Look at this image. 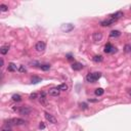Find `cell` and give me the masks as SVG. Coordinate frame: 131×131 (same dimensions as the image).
I'll return each mask as SVG.
<instances>
[{"instance_id":"cell-1","label":"cell","mask_w":131,"mask_h":131,"mask_svg":"<svg viewBox=\"0 0 131 131\" xmlns=\"http://www.w3.org/2000/svg\"><path fill=\"white\" fill-rule=\"evenodd\" d=\"M101 77V73H98V72L89 73V74L86 76V81L89 82V83H95Z\"/></svg>"},{"instance_id":"cell-2","label":"cell","mask_w":131,"mask_h":131,"mask_svg":"<svg viewBox=\"0 0 131 131\" xmlns=\"http://www.w3.org/2000/svg\"><path fill=\"white\" fill-rule=\"evenodd\" d=\"M25 123V120L20 118H13L6 121V125H8V126H19V125H24Z\"/></svg>"},{"instance_id":"cell-3","label":"cell","mask_w":131,"mask_h":131,"mask_svg":"<svg viewBox=\"0 0 131 131\" xmlns=\"http://www.w3.org/2000/svg\"><path fill=\"white\" fill-rule=\"evenodd\" d=\"M35 48L38 52H43L46 48V44H45V42H43V41H39V42L36 43Z\"/></svg>"},{"instance_id":"cell-4","label":"cell","mask_w":131,"mask_h":131,"mask_svg":"<svg viewBox=\"0 0 131 131\" xmlns=\"http://www.w3.org/2000/svg\"><path fill=\"white\" fill-rule=\"evenodd\" d=\"M31 110L28 106H23V107H20V110H19V113L20 114V115H23V116H27V115H29L30 113H31Z\"/></svg>"},{"instance_id":"cell-5","label":"cell","mask_w":131,"mask_h":131,"mask_svg":"<svg viewBox=\"0 0 131 131\" xmlns=\"http://www.w3.org/2000/svg\"><path fill=\"white\" fill-rule=\"evenodd\" d=\"M117 51V48L115 46H113L111 43H108L104 46V52L106 53H114V52Z\"/></svg>"},{"instance_id":"cell-6","label":"cell","mask_w":131,"mask_h":131,"mask_svg":"<svg viewBox=\"0 0 131 131\" xmlns=\"http://www.w3.org/2000/svg\"><path fill=\"white\" fill-rule=\"evenodd\" d=\"M44 116H45V119H46V120H47V121H48L49 123H51V124H56V123H57V120H56V118H55L54 116H52V115H50L49 113L45 112Z\"/></svg>"},{"instance_id":"cell-7","label":"cell","mask_w":131,"mask_h":131,"mask_svg":"<svg viewBox=\"0 0 131 131\" xmlns=\"http://www.w3.org/2000/svg\"><path fill=\"white\" fill-rule=\"evenodd\" d=\"M115 22H117L116 20H114L113 18H111L110 17L108 20H102V22L101 23V25L102 26V27H110V26H112Z\"/></svg>"},{"instance_id":"cell-8","label":"cell","mask_w":131,"mask_h":131,"mask_svg":"<svg viewBox=\"0 0 131 131\" xmlns=\"http://www.w3.org/2000/svg\"><path fill=\"white\" fill-rule=\"evenodd\" d=\"M61 31H64V32H71V31L74 29V26H73L72 24H65V25H62L61 27H60Z\"/></svg>"},{"instance_id":"cell-9","label":"cell","mask_w":131,"mask_h":131,"mask_svg":"<svg viewBox=\"0 0 131 131\" xmlns=\"http://www.w3.org/2000/svg\"><path fill=\"white\" fill-rule=\"evenodd\" d=\"M60 90L57 87H55V88H51V89H49V91H48V93H49V95H51V96H57L60 94Z\"/></svg>"},{"instance_id":"cell-10","label":"cell","mask_w":131,"mask_h":131,"mask_svg":"<svg viewBox=\"0 0 131 131\" xmlns=\"http://www.w3.org/2000/svg\"><path fill=\"white\" fill-rule=\"evenodd\" d=\"M101 39H102V34L101 32L93 33V40L95 41V42H98V41H101Z\"/></svg>"},{"instance_id":"cell-11","label":"cell","mask_w":131,"mask_h":131,"mask_svg":"<svg viewBox=\"0 0 131 131\" xmlns=\"http://www.w3.org/2000/svg\"><path fill=\"white\" fill-rule=\"evenodd\" d=\"M82 68H83V65L80 64V62H74L72 65V69L74 71H80V70H82Z\"/></svg>"},{"instance_id":"cell-12","label":"cell","mask_w":131,"mask_h":131,"mask_svg":"<svg viewBox=\"0 0 131 131\" xmlns=\"http://www.w3.org/2000/svg\"><path fill=\"white\" fill-rule=\"evenodd\" d=\"M40 102L42 104H44V106L47 104V98H46V93L45 92H41V94H40Z\"/></svg>"},{"instance_id":"cell-13","label":"cell","mask_w":131,"mask_h":131,"mask_svg":"<svg viewBox=\"0 0 131 131\" xmlns=\"http://www.w3.org/2000/svg\"><path fill=\"white\" fill-rule=\"evenodd\" d=\"M110 17L113 18L114 20H118L119 19H121V18L123 17V12H122V11H117L116 13H113V14H111V15H110Z\"/></svg>"},{"instance_id":"cell-14","label":"cell","mask_w":131,"mask_h":131,"mask_svg":"<svg viewBox=\"0 0 131 131\" xmlns=\"http://www.w3.org/2000/svg\"><path fill=\"white\" fill-rule=\"evenodd\" d=\"M120 35H121L120 31H118V30H114V31H112V32L110 33V37H112V38H117V37H119Z\"/></svg>"},{"instance_id":"cell-15","label":"cell","mask_w":131,"mask_h":131,"mask_svg":"<svg viewBox=\"0 0 131 131\" xmlns=\"http://www.w3.org/2000/svg\"><path fill=\"white\" fill-rule=\"evenodd\" d=\"M8 50H9V46H8V45H3L1 48H0V53L4 55V54L7 53Z\"/></svg>"},{"instance_id":"cell-16","label":"cell","mask_w":131,"mask_h":131,"mask_svg":"<svg viewBox=\"0 0 131 131\" xmlns=\"http://www.w3.org/2000/svg\"><path fill=\"white\" fill-rule=\"evenodd\" d=\"M41 81H42V79H41L40 77H37V76H33L32 78H31V82H32L33 84H37V83H39Z\"/></svg>"},{"instance_id":"cell-17","label":"cell","mask_w":131,"mask_h":131,"mask_svg":"<svg viewBox=\"0 0 131 131\" xmlns=\"http://www.w3.org/2000/svg\"><path fill=\"white\" fill-rule=\"evenodd\" d=\"M7 70H8L9 72H14V71H17V70H18V68H17V66L13 64V62H10V64L8 65Z\"/></svg>"},{"instance_id":"cell-18","label":"cell","mask_w":131,"mask_h":131,"mask_svg":"<svg viewBox=\"0 0 131 131\" xmlns=\"http://www.w3.org/2000/svg\"><path fill=\"white\" fill-rule=\"evenodd\" d=\"M92 60H93L94 62H101L103 59H102L101 55H94V56L92 57Z\"/></svg>"},{"instance_id":"cell-19","label":"cell","mask_w":131,"mask_h":131,"mask_svg":"<svg viewBox=\"0 0 131 131\" xmlns=\"http://www.w3.org/2000/svg\"><path fill=\"white\" fill-rule=\"evenodd\" d=\"M103 92H104V90H103L102 88H96V89H95V91H94V93H95V95H97V96L102 95Z\"/></svg>"},{"instance_id":"cell-20","label":"cell","mask_w":131,"mask_h":131,"mask_svg":"<svg viewBox=\"0 0 131 131\" xmlns=\"http://www.w3.org/2000/svg\"><path fill=\"white\" fill-rule=\"evenodd\" d=\"M12 101H22V96L20 94H13L12 95Z\"/></svg>"},{"instance_id":"cell-21","label":"cell","mask_w":131,"mask_h":131,"mask_svg":"<svg viewBox=\"0 0 131 131\" xmlns=\"http://www.w3.org/2000/svg\"><path fill=\"white\" fill-rule=\"evenodd\" d=\"M40 69L43 70V71H48V70H50V65H48V64L41 65V66H40Z\"/></svg>"},{"instance_id":"cell-22","label":"cell","mask_w":131,"mask_h":131,"mask_svg":"<svg viewBox=\"0 0 131 131\" xmlns=\"http://www.w3.org/2000/svg\"><path fill=\"white\" fill-rule=\"evenodd\" d=\"M7 10H8V6H7V5H5V4H1V5H0V11L5 12V11H7Z\"/></svg>"},{"instance_id":"cell-23","label":"cell","mask_w":131,"mask_h":131,"mask_svg":"<svg viewBox=\"0 0 131 131\" xmlns=\"http://www.w3.org/2000/svg\"><path fill=\"white\" fill-rule=\"evenodd\" d=\"M57 88H59L60 91H66V90H68V85L67 84H60Z\"/></svg>"},{"instance_id":"cell-24","label":"cell","mask_w":131,"mask_h":131,"mask_svg":"<svg viewBox=\"0 0 131 131\" xmlns=\"http://www.w3.org/2000/svg\"><path fill=\"white\" fill-rule=\"evenodd\" d=\"M131 51V45L127 44V45H125V52H130Z\"/></svg>"},{"instance_id":"cell-25","label":"cell","mask_w":131,"mask_h":131,"mask_svg":"<svg viewBox=\"0 0 131 131\" xmlns=\"http://www.w3.org/2000/svg\"><path fill=\"white\" fill-rule=\"evenodd\" d=\"M30 98H31V99L37 98V93H35V92H34V93H31V94H30Z\"/></svg>"},{"instance_id":"cell-26","label":"cell","mask_w":131,"mask_h":131,"mask_svg":"<svg viewBox=\"0 0 131 131\" xmlns=\"http://www.w3.org/2000/svg\"><path fill=\"white\" fill-rule=\"evenodd\" d=\"M19 71H20V73H25V72L27 71V70L25 69V67H24V66H20V68H19Z\"/></svg>"},{"instance_id":"cell-27","label":"cell","mask_w":131,"mask_h":131,"mask_svg":"<svg viewBox=\"0 0 131 131\" xmlns=\"http://www.w3.org/2000/svg\"><path fill=\"white\" fill-rule=\"evenodd\" d=\"M80 108L83 109V110H86L87 109V104L85 102H82V103H80Z\"/></svg>"},{"instance_id":"cell-28","label":"cell","mask_w":131,"mask_h":131,"mask_svg":"<svg viewBox=\"0 0 131 131\" xmlns=\"http://www.w3.org/2000/svg\"><path fill=\"white\" fill-rule=\"evenodd\" d=\"M39 127H40V129H44V128H45V125H44L43 123H41V124H40V126H39Z\"/></svg>"},{"instance_id":"cell-29","label":"cell","mask_w":131,"mask_h":131,"mask_svg":"<svg viewBox=\"0 0 131 131\" xmlns=\"http://www.w3.org/2000/svg\"><path fill=\"white\" fill-rule=\"evenodd\" d=\"M89 101H91V102H96V101H98V99H90V98H89Z\"/></svg>"},{"instance_id":"cell-30","label":"cell","mask_w":131,"mask_h":131,"mask_svg":"<svg viewBox=\"0 0 131 131\" xmlns=\"http://www.w3.org/2000/svg\"><path fill=\"white\" fill-rule=\"evenodd\" d=\"M67 57H68V60H73V57H72V55H71V54H68V55H67Z\"/></svg>"},{"instance_id":"cell-31","label":"cell","mask_w":131,"mask_h":131,"mask_svg":"<svg viewBox=\"0 0 131 131\" xmlns=\"http://www.w3.org/2000/svg\"><path fill=\"white\" fill-rule=\"evenodd\" d=\"M3 65H4V60L3 59H1V67H3Z\"/></svg>"},{"instance_id":"cell-32","label":"cell","mask_w":131,"mask_h":131,"mask_svg":"<svg viewBox=\"0 0 131 131\" xmlns=\"http://www.w3.org/2000/svg\"><path fill=\"white\" fill-rule=\"evenodd\" d=\"M2 131H9V130H7V129H3Z\"/></svg>"},{"instance_id":"cell-33","label":"cell","mask_w":131,"mask_h":131,"mask_svg":"<svg viewBox=\"0 0 131 131\" xmlns=\"http://www.w3.org/2000/svg\"><path fill=\"white\" fill-rule=\"evenodd\" d=\"M129 94H130V95H131V90H130V91H129Z\"/></svg>"}]
</instances>
